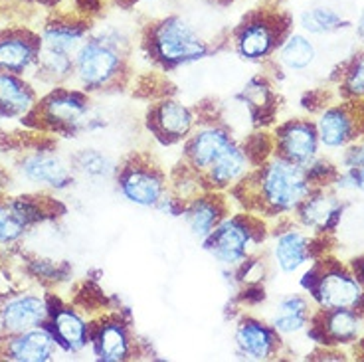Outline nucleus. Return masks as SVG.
Returning a JSON list of instances; mask_svg holds the SVG:
<instances>
[{"mask_svg": "<svg viewBox=\"0 0 364 362\" xmlns=\"http://www.w3.org/2000/svg\"><path fill=\"white\" fill-rule=\"evenodd\" d=\"M228 216L226 192L206 191L198 194L196 198L184 202L181 218L188 228L194 240L204 242L220 222Z\"/></svg>", "mask_w": 364, "mask_h": 362, "instance_id": "a211bd4d", "label": "nucleus"}, {"mask_svg": "<svg viewBox=\"0 0 364 362\" xmlns=\"http://www.w3.org/2000/svg\"><path fill=\"white\" fill-rule=\"evenodd\" d=\"M279 16H254L237 28L232 38L236 54L246 62L272 58L287 36V24Z\"/></svg>", "mask_w": 364, "mask_h": 362, "instance_id": "6e6552de", "label": "nucleus"}, {"mask_svg": "<svg viewBox=\"0 0 364 362\" xmlns=\"http://www.w3.org/2000/svg\"><path fill=\"white\" fill-rule=\"evenodd\" d=\"M356 34H358V38L364 42V9L363 12H360L358 20H356Z\"/></svg>", "mask_w": 364, "mask_h": 362, "instance_id": "72a5a7b5", "label": "nucleus"}, {"mask_svg": "<svg viewBox=\"0 0 364 362\" xmlns=\"http://www.w3.org/2000/svg\"><path fill=\"white\" fill-rule=\"evenodd\" d=\"M341 91L346 97L353 100H363L364 97V58H358L353 64L348 65L343 75Z\"/></svg>", "mask_w": 364, "mask_h": 362, "instance_id": "7c9ffc66", "label": "nucleus"}, {"mask_svg": "<svg viewBox=\"0 0 364 362\" xmlns=\"http://www.w3.org/2000/svg\"><path fill=\"white\" fill-rule=\"evenodd\" d=\"M22 172L28 181L44 184L55 191H64L72 186L75 179L72 163H65L62 156L52 153H36L24 159Z\"/></svg>", "mask_w": 364, "mask_h": 362, "instance_id": "6ab92c4d", "label": "nucleus"}, {"mask_svg": "<svg viewBox=\"0 0 364 362\" xmlns=\"http://www.w3.org/2000/svg\"><path fill=\"white\" fill-rule=\"evenodd\" d=\"M72 166L75 174H80L91 184H105V182L115 184L121 161H117L113 154L103 149L90 147V149H82L80 153L73 154Z\"/></svg>", "mask_w": 364, "mask_h": 362, "instance_id": "5701e85b", "label": "nucleus"}, {"mask_svg": "<svg viewBox=\"0 0 364 362\" xmlns=\"http://www.w3.org/2000/svg\"><path fill=\"white\" fill-rule=\"evenodd\" d=\"M343 202L335 192L325 188H313L307 198L295 210L297 224L315 235H325L335 232L343 218Z\"/></svg>", "mask_w": 364, "mask_h": 362, "instance_id": "2eb2a0df", "label": "nucleus"}, {"mask_svg": "<svg viewBox=\"0 0 364 362\" xmlns=\"http://www.w3.org/2000/svg\"><path fill=\"white\" fill-rule=\"evenodd\" d=\"M83 44V30L75 24H52L44 30L40 46L58 54H68L75 58V52Z\"/></svg>", "mask_w": 364, "mask_h": 362, "instance_id": "c756f323", "label": "nucleus"}, {"mask_svg": "<svg viewBox=\"0 0 364 362\" xmlns=\"http://www.w3.org/2000/svg\"><path fill=\"white\" fill-rule=\"evenodd\" d=\"M313 191L305 166L273 154L264 164L254 166L230 192H242L244 208L259 216L293 214Z\"/></svg>", "mask_w": 364, "mask_h": 362, "instance_id": "f257e3e1", "label": "nucleus"}, {"mask_svg": "<svg viewBox=\"0 0 364 362\" xmlns=\"http://www.w3.org/2000/svg\"><path fill=\"white\" fill-rule=\"evenodd\" d=\"M311 260H315V247H313V238L307 234V230L293 226L273 234L269 245V262L277 272L283 275H293L307 263H313Z\"/></svg>", "mask_w": 364, "mask_h": 362, "instance_id": "4468645a", "label": "nucleus"}, {"mask_svg": "<svg viewBox=\"0 0 364 362\" xmlns=\"http://www.w3.org/2000/svg\"><path fill=\"white\" fill-rule=\"evenodd\" d=\"M301 28L313 34V36H327V34H335L338 30L348 26L346 18L335 10L333 6H313L307 9L299 18Z\"/></svg>", "mask_w": 364, "mask_h": 362, "instance_id": "c85d7f7f", "label": "nucleus"}, {"mask_svg": "<svg viewBox=\"0 0 364 362\" xmlns=\"http://www.w3.org/2000/svg\"><path fill=\"white\" fill-rule=\"evenodd\" d=\"M149 52L164 68H178L204 60L212 46L196 24L174 14L151 28Z\"/></svg>", "mask_w": 364, "mask_h": 362, "instance_id": "20e7f679", "label": "nucleus"}, {"mask_svg": "<svg viewBox=\"0 0 364 362\" xmlns=\"http://www.w3.org/2000/svg\"><path fill=\"white\" fill-rule=\"evenodd\" d=\"M360 164H364V141H355L345 147L343 156H341V169L360 166Z\"/></svg>", "mask_w": 364, "mask_h": 362, "instance_id": "473e14b6", "label": "nucleus"}, {"mask_svg": "<svg viewBox=\"0 0 364 362\" xmlns=\"http://www.w3.org/2000/svg\"><path fill=\"white\" fill-rule=\"evenodd\" d=\"M50 313L46 299L38 295H20L10 299L0 313L4 331L10 335H18L30 329H36L46 321Z\"/></svg>", "mask_w": 364, "mask_h": 362, "instance_id": "aec40b11", "label": "nucleus"}, {"mask_svg": "<svg viewBox=\"0 0 364 362\" xmlns=\"http://www.w3.org/2000/svg\"><path fill=\"white\" fill-rule=\"evenodd\" d=\"M131 40L123 28L105 26L83 40L73 58V73L85 91H103L123 80Z\"/></svg>", "mask_w": 364, "mask_h": 362, "instance_id": "f03ea898", "label": "nucleus"}, {"mask_svg": "<svg viewBox=\"0 0 364 362\" xmlns=\"http://www.w3.org/2000/svg\"><path fill=\"white\" fill-rule=\"evenodd\" d=\"M364 331V313L360 309H318L307 326L315 343L335 344L356 343Z\"/></svg>", "mask_w": 364, "mask_h": 362, "instance_id": "9b49d317", "label": "nucleus"}, {"mask_svg": "<svg viewBox=\"0 0 364 362\" xmlns=\"http://www.w3.org/2000/svg\"><path fill=\"white\" fill-rule=\"evenodd\" d=\"M318 147L317 127L305 119H289L273 133V153L301 166L317 159Z\"/></svg>", "mask_w": 364, "mask_h": 362, "instance_id": "f8f14e48", "label": "nucleus"}, {"mask_svg": "<svg viewBox=\"0 0 364 362\" xmlns=\"http://www.w3.org/2000/svg\"><path fill=\"white\" fill-rule=\"evenodd\" d=\"M121 198L136 208H156L166 191L168 179L156 163L146 154H133L121 161L117 179H115Z\"/></svg>", "mask_w": 364, "mask_h": 362, "instance_id": "423d86ee", "label": "nucleus"}, {"mask_svg": "<svg viewBox=\"0 0 364 362\" xmlns=\"http://www.w3.org/2000/svg\"><path fill=\"white\" fill-rule=\"evenodd\" d=\"M311 317H313V311H311L309 301L303 295L291 293L275 303L267 323L277 331L279 336H291L305 331L309 326Z\"/></svg>", "mask_w": 364, "mask_h": 362, "instance_id": "4be33fe9", "label": "nucleus"}, {"mask_svg": "<svg viewBox=\"0 0 364 362\" xmlns=\"http://www.w3.org/2000/svg\"><path fill=\"white\" fill-rule=\"evenodd\" d=\"M42 117L55 131L62 133H80L95 127V115L91 111L87 95L80 91H54L42 103Z\"/></svg>", "mask_w": 364, "mask_h": 362, "instance_id": "1a4fd4ad", "label": "nucleus"}, {"mask_svg": "<svg viewBox=\"0 0 364 362\" xmlns=\"http://www.w3.org/2000/svg\"><path fill=\"white\" fill-rule=\"evenodd\" d=\"M52 335L68 353H82L90 344V325L73 309H58L52 315Z\"/></svg>", "mask_w": 364, "mask_h": 362, "instance_id": "b1692460", "label": "nucleus"}, {"mask_svg": "<svg viewBox=\"0 0 364 362\" xmlns=\"http://www.w3.org/2000/svg\"><path fill=\"white\" fill-rule=\"evenodd\" d=\"M236 354L244 361H272L279 353L282 336L269 323L246 315L237 321L234 331Z\"/></svg>", "mask_w": 364, "mask_h": 362, "instance_id": "ddd939ff", "label": "nucleus"}, {"mask_svg": "<svg viewBox=\"0 0 364 362\" xmlns=\"http://www.w3.org/2000/svg\"><path fill=\"white\" fill-rule=\"evenodd\" d=\"M38 212L32 202L16 200L10 204H0V244H12L26 232L28 224Z\"/></svg>", "mask_w": 364, "mask_h": 362, "instance_id": "cd10ccee", "label": "nucleus"}, {"mask_svg": "<svg viewBox=\"0 0 364 362\" xmlns=\"http://www.w3.org/2000/svg\"><path fill=\"white\" fill-rule=\"evenodd\" d=\"M236 143L237 139L232 133V129L224 123H220V121L200 123L198 121V125L194 127L188 139L182 143L184 164L191 166L200 179H204V174Z\"/></svg>", "mask_w": 364, "mask_h": 362, "instance_id": "0eeeda50", "label": "nucleus"}, {"mask_svg": "<svg viewBox=\"0 0 364 362\" xmlns=\"http://www.w3.org/2000/svg\"><path fill=\"white\" fill-rule=\"evenodd\" d=\"M146 125L159 143L171 147L184 143L188 139L194 127L198 125V117L194 109L188 107L186 103L174 97H164L151 105Z\"/></svg>", "mask_w": 364, "mask_h": 362, "instance_id": "9d476101", "label": "nucleus"}, {"mask_svg": "<svg viewBox=\"0 0 364 362\" xmlns=\"http://www.w3.org/2000/svg\"><path fill=\"white\" fill-rule=\"evenodd\" d=\"M34 107V93L14 73H0V115H26Z\"/></svg>", "mask_w": 364, "mask_h": 362, "instance_id": "bb28decb", "label": "nucleus"}, {"mask_svg": "<svg viewBox=\"0 0 364 362\" xmlns=\"http://www.w3.org/2000/svg\"><path fill=\"white\" fill-rule=\"evenodd\" d=\"M58 346L60 344L52 331L36 326L12 336L6 346V354L9 358L18 362H46L54 358Z\"/></svg>", "mask_w": 364, "mask_h": 362, "instance_id": "412c9836", "label": "nucleus"}, {"mask_svg": "<svg viewBox=\"0 0 364 362\" xmlns=\"http://www.w3.org/2000/svg\"><path fill=\"white\" fill-rule=\"evenodd\" d=\"M333 188L343 192H363L364 191V164L360 166H348V169H338V174Z\"/></svg>", "mask_w": 364, "mask_h": 362, "instance_id": "2f4dec72", "label": "nucleus"}, {"mask_svg": "<svg viewBox=\"0 0 364 362\" xmlns=\"http://www.w3.org/2000/svg\"><path fill=\"white\" fill-rule=\"evenodd\" d=\"M265 238L264 222L257 214H228L202 242V247L222 270L236 273L252 255H255V250L264 244Z\"/></svg>", "mask_w": 364, "mask_h": 362, "instance_id": "7ed1b4c3", "label": "nucleus"}, {"mask_svg": "<svg viewBox=\"0 0 364 362\" xmlns=\"http://www.w3.org/2000/svg\"><path fill=\"white\" fill-rule=\"evenodd\" d=\"M273 55L287 72H305L317 62V48L305 34H287Z\"/></svg>", "mask_w": 364, "mask_h": 362, "instance_id": "a878e982", "label": "nucleus"}, {"mask_svg": "<svg viewBox=\"0 0 364 362\" xmlns=\"http://www.w3.org/2000/svg\"><path fill=\"white\" fill-rule=\"evenodd\" d=\"M40 46L26 36L10 34L0 38V70L9 73H22L36 65Z\"/></svg>", "mask_w": 364, "mask_h": 362, "instance_id": "393cba45", "label": "nucleus"}, {"mask_svg": "<svg viewBox=\"0 0 364 362\" xmlns=\"http://www.w3.org/2000/svg\"><path fill=\"white\" fill-rule=\"evenodd\" d=\"M301 287L309 293L318 309H360L364 285L353 270L335 260H317L301 280Z\"/></svg>", "mask_w": 364, "mask_h": 362, "instance_id": "39448f33", "label": "nucleus"}, {"mask_svg": "<svg viewBox=\"0 0 364 362\" xmlns=\"http://www.w3.org/2000/svg\"><path fill=\"white\" fill-rule=\"evenodd\" d=\"M317 127L318 143L325 149H345L350 143L358 141L363 135V119H358L355 109L348 105H333L321 111V115L315 121Z\"/></svg>", "mask_w": 364, "mask_h": 362, "instance_id": "f3484780", "label": "nucleus"}, {"mask_svg": "<svg viewBox=\"0 0 364 362\" xmlns=\"http://www.w3.org/2000/svg\"><path fill=\"white\" fill-rule=\"evenodd\" d=\"M90 344L101 362H125L133 356V333L121 315L101 317L90 331Z\"/></svg>", "mask_w": 364, "mask_h": 362, "instance_id": "dca6fc26", "label": "nucleus"}]
</instances>
